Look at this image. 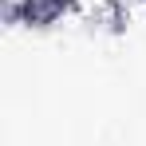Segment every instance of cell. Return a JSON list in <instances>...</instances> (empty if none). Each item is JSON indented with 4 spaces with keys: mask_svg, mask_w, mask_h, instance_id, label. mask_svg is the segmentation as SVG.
<instances>
[{
    "mask_svg": "<svg viewBox=\"0 0 146 146\" xmlns=\"http://www.w3.org/2000/svg\"><path fill=\"white\" fill-rule=\"evenodd\" d=\"M134 4H138V8H142V12H146V0H134Z\"/></svg>",
    "mask_w": 146,
    "mask_h": 146,
    "instance_id": "2",
    "label": "cell"
},
{
    "mask_svg": "<svg viewBox=\"0 0 146 146\" xmlns=\"http://www.w3.org/2000/svg\"><path fill=\"white\" fill-rule=\"evenodd\" d=\"M83 12V0H8V20L28 28V32H48L59 28Z\"/></svg>",
    "mask_w": 146,
    "mask_h": 146,
    "instance_id": "1",
    "label": "cell"
}]
</instances>
